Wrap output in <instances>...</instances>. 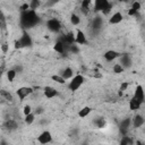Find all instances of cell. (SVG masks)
<instances>
[{"label":"cell","instance_id":"37","mask_svg":"<svg viewBox=\"0 0 145 145\" xmlns=\"http://www.w3.org/2000/svg\"><path fill=\"white\" fill-rule=\"evenodd\" d=\"M28 9H29V3H27V2H25L20 7V11H25V10H28Z\"/></svg>","mask_w":145,"mask_h":145},{"label":"cell","instance_id":"13","mask_svg":"<svg viewBox=\"0 0 145 145\" xmlns=\"http://www.w3.org/2000/svg\"><path fill=\"white\" fill-rule=\"evenodd\" d=\"M87 41H86V36H85L84 32H82L80 29H77V33L75 35V43L76 44H79V45H83Z\"/></svg>","mask_w":145,"mask_h":145},{"label":"cell","instance_id":"29","mask_svg":"<svg viewBox=\"0 0 145 145\" xmlns=\"http://www.w3.org/2000/svg\"><path fill=\"white\" fill-rule=\"evenodd\" d=\"M70 22H71V24L72 25H79V23H80V18H79V16L78 15H76V14H72L71 16H70Z\"/></svg>","mask_w":145,"mask_h":145},{"label":"cell","instance_id":"24","mask_svg":"<svg viewBox=\"0 0 145 145\" xmlns=\"http://www.w3.org/2000/svg\"><path fill=\"white\" fill-rule=\"evenodd\" d=\"M0 95L5 99V100H7V101H9V102H12V95L8 92V91H6V89H0Z\"/></svg>","mask_w":145,"mask_h":145},{"label":"cell","instance_id":"28","mask_svg":"<svg viewBox=\"0 0 145 145\" xmlns=\"http://www.w3.org/2000/svg\"><path fill=\"white\" fill-rule=\"evenodd\" d=\"M94 125H95L97 128H103V127H105L106 122H105V120H104L103 118H96V119L94 120Z\"/></svg>","mask_w":145,"mask_h":145},{"label":"cell","instance_id":"35","mask_svg":"<svg viewBox=\"0 0 145 145\" xmlns=\"http://www.w3.org/2000/svg\"><path fill=\"white\" fill-rule=\"evenodd\" d=\"M32 112V106L31 105H25L24 106V109H23V113H24V116H26V114H28V113H31Z\"/></svg>","mask_w":145,"mask_h":145},{"label":"cell","instance_id":"1","mask_svg":"<svg viewBox=\"0 0 145 145\" xmlns=\"http://www.w3.org/2000/svg\"><path fill=\"white\" fill-rule=\"evenodd\" d=\"M40 23V17L37 16L36 11L33 9H28L25 11H22L20 14V25L24 29L32 28L35 25Z\"/></svg>","mask_w":145,"mask_h":145},{"label":"cell","instance_id":"23","mask_svg":"<svg viewBox=\"0 0 145 145\" xmlns=\"http://www.w3.org/2000/svg\"><path fill=\"white\" fill-rule=\"evenodd\" d=\"M119 143H120V145H133L134 140H133L131 137H129L127 135H122V138H121V140Z\"/></svg>","mask_w":145,"mask_h":145},{"label":"cell","instance_id":"10","mask_svg":"<svg viewBox=\"0 0 145 145\" xmlns=\"http://www.w3.org/2000/svg\"><path fill=\"white\" fill-rule=\"evenodd\" d=\"M43 93H44V95H45L46 99H53V97H56V96L59 95V92L56 88L51 87V86H45L43 88Z\"/></svg>","mask_w":145,"mask_h":145},{"label":"cell","instance_id":"19","mask_svg":"<svg viewBox=\"0 0 145 145\" xmlns=\"http://www.w3.org/2000/svg\"><path fill=\"white\" fill-rule=\"evenodd\" d=\"M93 0H82V5H80V10L84 14H87L89 11V6L92 3Z\"/></svg>","mask_w":145,"mask_h":145},{"label":"cell","instance_id":"12","mask_svg":"<svg viewBox=\"0 0 145 145\" xmlns=\"http://www.w3.org/2000/svg\"><path fill=\"white\" fill-rule=\"evenodd\" d=\"M102 24H103V19H102L101 16L94 17L93 20H92V29H93L94 32H99L100 28L102 27Z\"/></svg>","mask_w":145,"mask_h":145},{"label":"cell","instance_id":"43","mask_svg":"<svg viewBox=\"0 0 145 145\" xmlns=\"http://www.w3.org/2000/svg\"><path fill=\"white\" fill-rule=\"evenodd\" d=\"M121 1H128V0H121Z\"/></svg>","mask_w":145,"mask_h":145},{"label":"cell","instance_id":"5","mask_svg":"<svg viewBox=\"0 0 145 145\" xmlns=\"http://www.w3.org/2000/svg\"><path fill=\"white\" fill-rule=\"evenodd\" d=\"M46 28L53 33H58L61 31V23L57 18H50L46 20Z\"/></svg>","mask_w":145,"mask_h":145},{"label":"cell","instance_id":"6","mask_svg":"<svg viewBox=\"0 0 145 145\" xmlns=\"http://www.w3.org/2000/svg\"><path fill=\"white\" fill-rule=\"evenodd\" d=\"M119 65H121V67L123 69L130 68L133 65V60L130 58V56L128 53H122L119 56Z\"/></svg>","mask_w":145,"mask_h":145},{"label":"cell","instance_id":"2","mask_svg":"<svg viewBox=\"0 0 145 145\" xmlns=\"http://www.w3.org/2000/svg\"><path fill=\"white\" fill-rule=\"evenodd\" d=\"M94 1V11L102 12L104 15L109 14L112 9V3L109 0H93Z\"/></svg>","mask_w":145,"mask_h":145},{"label":"cell","instance_id":"40","mask_svg":"<svg viewBox=\"0 0 145 145\" xmlns=\"http://www.w3.org/2000/svg\"><path fill=\"white\" fill-rule=\"evenodd\" d=\"M0 22H2L5 24V15H3V12L1 10H0Z\"/></svg>","mask_w":145,"mask_h":145},{"label":"cell","instance_id":"34","mask_svg":"<svg viewBox=\"0 0 145 145\" xmlns=\"http://www.w3.org/2000/svg\"><path fill=\"white\" fill-rule=\"evenodd\" d=\"M128 86H129L128 82H122V83L120 84V88H119V91H120V92H123V91H126V89L128 88Z\"/></svg>","mask_w":145,"mask_h":145},{"label":"cell","instance_id":"9","mask_svg":"<svg viewBox=\"0 0 145 145\" xmlns=\"http://www.w3.org/2000/svg\"><path fill=\"white\" fill-rule=\"evenodd\" d=\"M130 125H131V119H130V118L123 119V120L120 122V125H119V131H120L122 135H127Z\"/></svg>","mask_w":145,"mask_h":145},{"label":"cell","instance_id":"32","mask_svg":"<svg viewBox=\"0 0 145 145\" xmlns=\"http://www.w3.org/2000/svg\"><path fill=\"white\" fill-rule=\"evenodd\" d=\"M69 51H70V52H72L74 54H76V53H78V52H79V48H78L75 43H72V44H70V46H69Z\"/></svg>","mask_w":145,"mask_h":145},{"label":"cell","instance_id":"36","mask_svg":"<svg viewBox=\"0 0 145 145\" xmlns=\"http://www.w3.org/2000/svg\"><path fill=\"white\" fill-rule=\"evenodd\" d=\"M60 1H62V0H48V2H46V6H48V7H52V6H54L56 3L60 2Z\"/></svg>","mask_w":145,"mask_h":145},{"label":"cell","instance_id":"18","mask_svg":"<svg viewBox=\"0 0 145 145\" xmlns=\"http://www.w3.org/2000/svg\"><path fill=\"white\" fill-rule=\"evenodd\" d=\"M18 127L17 122L12 119H9V120H6V122L3 123V128L7 130V131H12V130H16Z\"/></svg>","mask_w":145,"mask_h":145},{"label":"cell","instance_id":"17","mask_svg":"<svg viewBox=\"0 0 145 145\" xmlns=\"http://www.w3.org/2000/svg\"><path fill=\"white\" fill-rule=\"evenodd\" d=\"M142 104H143V103H142L140 101H138V100H137L136 97H134V96L129 100V109H130L131 111H137V110H139Z\"/></svg>","mask_w":145,"mask_h":145},{"label":"cell","instance_id":"14","mask_svg":"<svg viewBox=\"0 0 145 145\" xmlns=\"http://www.w3.org/2000/svg\"><path fill=\"white\" fill-rule=\"evenodd\" d=\"M119 56H120L119 52H117V51H114V50H108V51L104 53V59H105L106 61L111 62V61L116 60L117 58H119Z\"/></svg>","mask_w":145,"mask_h":145},{"label":"cell","instance_id":"7","mask_svg":"<svg viewBox=\"0 0 145 145\" xmlns=\"http://www.w3.org/2000/svg\"><path fill=\"white\" fill-rule=\"evenodd\" d=\"M32 93H33V88H32V87H27V86L19 87V88L16 91V94H17V96L19 97V101H24L25 97H27V96L31 95Z\"/></svg>","mask_w":145,"mask_h":145},{"label":"cell","instance_id":"26","mask_svg":"<svg viewBox=\"0 0 145 145\" xmlns=\"http://www.w3.org/2000/svg\"><path fill=\"white\" fill-rule=\"evenodd\" d=\"M16 75H17V72H16L15 69H9V70H7V79H8L9 82H14Z\"/></svg>","mask_w":145,"mask_h":145},{"label":"cell","instance_id":"27","mask_svg":"<svg viewBox=\"0 0 145 145\" xmlns=\"http://www.w3.org/2000/svg\"><path fill=\"white\" fill-rule=\"evenodd\" d=\"M51 79L54 80V82L58 83V84H65V83H66V79H65L61 75H52V76H51Z\"/></svg>","mask_w":145,"mask_h":145},{"label":"cell","instance_id":"20","mask_svg":"<svg viewBox=\"0 0 145 145\" xmlns=\"http://www.w3.org/2000/svg\"><path fill=\"white\" fill-rule=\"evenodd\" d=\"M53 49H54V51H56V52H58V53H60V54H62V53H65V52H66L65 46H63V43H62L60 40H58V41L56 42V44H54Z\"/></svg>","mask_w":145,"mask_h":145},{"label":"cell","instance_id":"33","mask_svg":"<svg viewBox=\"0 0 145 145\" xmlns=\"http://www.w3.org/2000/svg\"><path fill=\"white\" fill-rule=\"evenodd\" d=\"M140 7H142V5H140L139 1H134L133 5H131V8L135 9L136 11H139V10H140Z\"/></svg>","mask_w":145,"mask_h":145},{"label":"cell","instance_id":"8","mask_svg":"<svg viewBox=\"0 0 145 145\" xmlns=\"http://www.w3.org/2000/svg\"><path fill=\"white\" fill-rule=\"evenodd\" d=\"M37 142L41 144H48L52 142V135L49 130H44L42 131L39 136H37Z\"/></svg>","mask_w":145,"mask_h":145},{"label":"cell","instance_id":"4","mask_svg":"<svg viewBox=\"0 0 145 145\" xmlns=\"http://www.w3.org/2000/svg\"><path fill=\"white\" fill-rule=\"evenodd\" d=\"M70 79H71V80H70L69 84H68V88H69L70 91H72V92L77 91V89L83 85V83H84V76L80 75V74H77V75L72 76Z\"/></svg>","mask_w":145,"mask_h":145},{"label":"cell","instance_id":"41","mask_svg":"<svg viewBox=\"0 0 145 145\" xmlns=\"http://www.w3.org/2000/svg\"><path fill=\"white\" fill-rule=\"evenodd\" d=\"M22 66H17V67H15V70H16V72H18V71H22Z\"/></svg>","mask_w":145,"mask_h":145},{"label":"cell","instance_id":"3","mask_svg":"<svg viewBox=\"0 0 145 145\" xmlns=\"http://www.w3.org/2000/svg\"><path fill=\"white\" fill-rule=\"evenodd\" d=\"M32 44H33L32 37H31V35L27 33L26 29H23L22 36H20L17 41H15V48H16V49L29 48V46H32Z\"/></svg>","mask_w":145,"mask_h":145},{"label":"cell","instance_id":"42","mask_svg":"<svg viewBox=\"0 0 145 145\" xmlns=\"http://www.w3.org/2000/svg\"><path fill=\"white\" fill-rule=\"evenodd\" d=\"M42 112H43V109H42V108H37V110L35 111V113H36V114H39V113H42Z\"/></svg>","mask_w":145,"mask_h":145},{"label":"cell","instance_id":"39","mask_svg":"<svg viewBox=\"0 0 145 145\" xmlns=\"http://www.w3.org/2000/svg\"><path fill=\"white\" fill-rule=\"evenodd\" d=\"M8 49H9V46H8L7 43H3V44L1 45V50H2L3 53H7V52H8Z\"/></svg>","mask_w":145,"mask_h":145},{"label":"cell","instance_id":"15","mask_svg":"<svg viewBox=\"0 0 145 145\" xmlns=\"http://www.w3.org/2000/svg\"><path fill=\"white\" fill-rule=\"evenodd\" d=\"M133 96L136 97V99H137L138 101H140L142 103H144V89H143V86H142V85H137V86H136Z\"/></svg>","mask_w":145,"mask_h":145},{"label":"cell","instance_id":"38","mask_svg":"<svg viewBox=\"0 0 145 145\" xmlns=\"http://www.w3.org/2000/svg\"><path fill=\"white\" fill-rule=\"evenodd\" d=\"M128 15H129V16H136V15H138V11H136V10L133 9V8H130V9L128 10Z\"/></svg>","mask_w":145,"mask_h":145},{"label":"cell","instance_id":"31","mask_svg":"<svg viewBox=\"0 0 145 145\" xmlns=\"http://www.w3.org/2000/svg\"><path fill=\"white\" fill-rule=\"evenodd\" d=\"M112 70H113L114 74H121V72H123V68H122L121 65H119V63H116V65L113 66Z\"/></svg>","mask_w":145,"mask_h":145},{"label":"cell","instance_id":"30","mask_svg":"<svg viewBox=\"0 0 145 145\" xmlns=\"http://www.w3.org/2000/svg\"><path fill=\"white\" fill-rule=\"evenodd\" d=\"M40 5H41L40 0H31V1H29V9L36 10V9L40 7Z\"/></svg>","mask_w":145,"mask_h":145},{"label":"cell","instance_id":"25","mask_svg":"<svg viewBox=\"0 0 145 145\" xmlns=\"http://www.w3.org/2000/svg\"><path fill=\"white\" fill-rule=\"evenodd\" d=\"M24 120H25V122H26L27 125H32V123L34 122V120H35V113L31 112V113L26 114L25 118H24Z\"/></svg>","mask_w":145,"mask_h":145},{"label":"cell","instance_id":"22","mask_svg":"<svg viewBox=\"0 0 145 145\" xmlns=\"http://www.w3.org/2000/svg\"><path fill=\"white\" fill-rule=\"evenodd\" d=\"M91 112H92V108H91V106H84V108H82V109L79 110L78 116H79L80 118H85V117H87Z\"/></svg>","mask_w":145,"mask_h":145},{"label":"cell","instance_id":"11","mask_svg":"<svg viewBox=\"0 0 145 145\" xmlns=\"http://www.w3.org/2000/svg\"><path fill=\"white\" fill-rule=\"evenodd\" d=\"M144 122H145V120H144V118H143V116L142 114H136V116H134L133 117V119H131V125H133V127L134 128H140L143 125H144Z\"/></svg>","mask_w":145,"mask_h":145},{"label":"cell","instance_id":"16","mask_svg":"<svg viewBox=\"0 0 145 145\" xmlns=\"http://www.w3.org/2000/svg\"><path fill=\"white\" fill-rule=\"evenodd\" d=\"M122 19H123L122 14H121V12H119V11H117V12H114V14H113V15L110 17L109 23H110L111 25H116V24L121 23V22H122Z\"/></svg>","mask_w":145,"mask_h":145},{"label":"cell","instance_id":"21","mask_svg":"<svg viewBox=\"0 0 145 145\" xmlns=\"http://www.w3.org/2000/svg\"><path fill=\"white\" fill-rule=\"evenodd\" d=\"M65 79H70L71 77H72V75H74V71H72V69L71 68H69V67H67V68H65L63 70H62V72L60 74Z\"/></svg>","mask_w":145,"mask_h":145}]
</instances>
